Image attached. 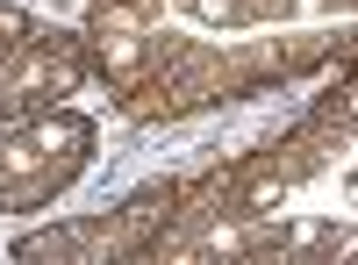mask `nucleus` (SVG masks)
Masks as SVG:
<instances>
[{"instance_id":"7ed1b4c3","label":"nucleus","mask_w":358,"mask_h":265,"mask_svg":"<svg viewBox=\"0 0 358 265\" xmlns=\"http://www.w3.org/2000/svg\"><path fill=\"white\" fill-rule=\"evenodd\" d=\"M36 29H43V22L29 15V8H15V0H0V50H15L22 36H36Z\"/></svg>"},{"instance_id":"f257e3e1","label":"nucleus","mask_w":358,"mask_h":265,"mask_svg":"<svg viewBox=\"0 0 358 265\" xmlns=\"http://www.w3.org/2000/svg\"><path fill=\"white\" fill-rule=\"evenodd\" d=\"M94 143L101 122L72 101L0 122V215H43L50 201H65L94 165Z\"/></svg>"},{"instance_id":"f03ea898","label":"nucleus","mask_w":358,"mask_h":265,"mask_svg":"<svg viewBox=\"0 0 358 265\" xmlns=\"http://www.w3.org/2000/svg\"><path fill=\"white\" fill-rule=\"evenodd\" d=\"M86 72H94L86 36L43 22L36 36H22L15 50H0V122H22V115L57 108L65 94H79V86H86Z\"/></svg>"}]
</instances>
